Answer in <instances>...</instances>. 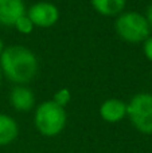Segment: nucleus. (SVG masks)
<instances>
[{
  "label": "nucleus",
  "instance_id": "nucleus-1",
  "mask_svg": "<svg viewBox=\"0 0 152 153\" xmlns=\"http://www.w3.org/2000/svg\"><path fill=\"white\" fill-rule=\"evenodd\" d=\"M38 59L30 48L24 46H10L0 55V70L16 85L28 83L38 73Z\"/></svg>",
  "mask_w": 152,
  "mask_h": 153
},
{
  "label": "nucleus",
  "instance_id": "nucleus-2",
  "mask_svg": "<svg viewBox=\"0 0 152 153\" xmlns=\"http://www.w3.org/2000/svg\"><path fill=\"white\" fill-rule=\"evenodd\" d=\"M67 114L65 108L53 101H45L35 109L34 125L37 130L45 137H55L65 129Z\"/></svg>",
  "mask_w": 152,
  "mask_h": 153
},
{
  "label": "nucleus",
  "instance_id": "nucleus-3",
  "mask_svg": "<svg viewBox=\"0 0 152 153\" xmlns=\"http://www.w3.org/2000/svg\"><path fill=\"white\" fill-rule=\"evenodd\" d=\"M115 30L123 40L128 43H142L150 38L151 27L144 15L135 11L123 12L115 22Z\"/></svg>",
  "mask_w": 152,
  "mask_h": 153
},
{
  "label": "nucleus",
  "instance_id": "nucleus-4",
  "mask_svg": "<svg viewBox=\"0 0 152 153\" xmlns=\"http://www.w3.org/2000/svg\"><path fill=\"white\" fill-rule=\"evenodd\" d=\"M127 117L137 132L152 134V94L139 93L127 103Z\"/></svg>",
  "mask_w": 152,
  "mask_h": 153
},
{
  "label": "nucleus",
  "instance_id": "nucleus-5",
  "mask_svg": "<svg viewBox=\"0 0 152 153\" xmlns=\"http://www.w3.org/2000/svg\"><path fill=\"white\" fill-rule=\"evenodd\" d=\"M32 24L42 28H48L54 26L59 19V10L55 4L48 1H38L30 7L27 12Z\"/></svg>",
  "mask_w": 152,
  "mask_h": 153
},
{
  "label": "nucleus",
  "instance_id": "nucleus-6",
  "mask_svg": "<svg viewBox=\"0 0 152 153\" xmlns=\"http://www.w3.org/2000/svg\"><path fill=\"white\" fill-rule=\"evenodd\" d=\"M98 113L105 122L116 124L127 117V103L118 98H109L100 105Z\"/></svg>",
  "mask_w": 152,
  "mask_h": 153
},
{
  "label": "nucleus",
  "instance_id": "nucleus-7",
  "mask_svg": "<svg viewBox=\"0 0 152 153\" xmlns=\"http://www.w3.org/2000/svg\"><path fill=\"white\" fill-rule=\"evenodd\" d=\"M24 12L23 0H0V24L3 26H13Z\"/></svg>",
  "mask_w": 152,
  "mask_h": 153
},
{
  "label": "nucleus",
  "instance_id": "nucleus-8",
  "mask_svg": "<svg viewBox=\"0 0 152 153\" xmlns=\"http://www.w3.org/2000/svg\"><path fill=\"white\" fill-rule=\"evenodd\" d=\"M10 103L18 111H28L35 105V95L24 85H16L10 91Z\"/></svg>",
  "mask_w": 152,
  "mask_h": 153
},
{
  "label": "nucleus",
  "instance_id": "nucleus-9",
  "mask_svg": "<svg viewBox=\"0 0 152 153\" xmlns=\"http://www.w3.org/2000/svg\"><path fill=\"white\" fill-rule=\"evenodd\" d=\"M19 134V125L11 116L0 113V146L10 145Z\"/></svg>",
  "mask_w": 152,
  "mask_h": 153
},
{
  "label": "nucleus",
  "instance_id": "nucleus-10",
  "mask_svg": "<svg viewBox=\"0 0 152 153\" xmlns=\"http://www.w3.org/2000/svg\"><path fill=\"white\" fill-rule=\"evenodd\" d=\"M127 0H92V5L104 16H117L125 8Z\"/></svg>",
  "mask_w": 152,
  "mask_h": 153
},
{
  "label": "nucleus",
  "instance_id": "nucleus-11",
  "mask_svg": "<svg viewBox=\"0 0 152 153\" xmlns=\"http://www.w3.org/2000/svg\"><path fill=\"white\" fill-rule=\"evenodd\" d=\"M70 100H72V93H70L69 89L63 87V89H59V90H57V91L54 93L53 100H51V101H53V102H55L57 105L65 108V106L70 102Z\"/></svg>",
  "mask_w": 152,
  "mask_h": 153
},
{
  "label": "nucleus",
  "instance_id": "nucleus-12",
  "mask_svg": "<svg viewBox=\"0 0 152 153\" xmlns=\"http://www.w3.org/2000/svg\"><path fill=\"white\" fill-rule=\"evenodd\" d=\"M13 27H15L16 30H18L20 34L23 35H28L32 32V30H34V24H32V22L28 19V16L24 15L22 16L20 19H19L18 22H16L15 24H13Z\"/></svg>",
  "mask_w": 152,
  "mask_h": 153
},
{
  "label": "nucleus",
  "instance_id": "nucleus-13",
  "mask_svg": "<svg viewBox=\"0 0 152 153\" xmlns=\"http://www.w3.org/2000/svg\"><path fill=\"white\" fill-rule=\"evenodd\" d=\"M143 51H144L145 58L150 62H152V36L147 38L144 40V45H143Z\"/></svg>",
  "mask_w": 152,
  "mask_h": 153
},
{
  "label": "nucleus",
  "instance_id": "nucleus-14",
  "mask_svg": "<svg viewBox=\"0 0 152 153\" xmlns=\"http://www.w3.org/2000/svg\"><path fill=\"white\" fill-rule=\"evenodd\" d=\"M145 19H147L150 27H152V3L148 5V8H147V15H145Z\"/></svg>",
  "mask_w": 152,
  "mask_h": 153
},
{
  "label": "nucleus",
  "instance_id": "nucleus-15",
  "mask_svg": "<svg viewBox=\"0 0 152 153\" xmlns=\"http://www.w3.org/2000/svg\"><path fill=\"white\" fill-rule=\"evenodd\" d=\"M3 50H4V43H3V40H1V38H0V55H1V53H3Z\"/></svg>",
  "mask_w": 152,
  "mask_h": 153
},
{
  "label": "nucleus",
  "instance_id": "nucleus-16",
  "mask_svg": "<svg viewBox=\"0 0 152 153\" xmlns=\"http://www.w3.org/2000/svg\"><path fill=\"white\" fill-rule=\"evenodd\" d=\"M1 76H3V73H1V70H0V82H1Z\"/></svg>",
  "mask_w": 152,
  "mask_h": 153
}]
</instances>
